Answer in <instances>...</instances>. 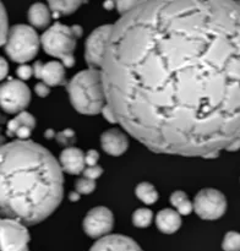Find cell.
I'll return each mask as SVG.
<instances>
[{"label": "cell", "mask_w": 240, "mask_h": 251, "mask_svg": "<svg viewBox=\"0 0 240 251\" xmlns=\"http://www.w3.org/2000/svg\"><path fill=\"white\" fill-rule=\"evenodd\" d=\"M98 161H99V153L96 150H91L87 153H85L86 167L96 166V164H98Z\"/></svg>", "instance_id": "cell-29"}, {"label": "cell", "mask_w": 240, "mask_h": 251, "mask_svg": "<svg viewBox=\"0 0 240 251\" xmlns=\"http://www.w3.org/2000/svg\"><path fill=\"white\" fill-rule=\"evenodd\" d=\"M222 249L224 251H240V233L228 232L222 242Z\"/></svg>", "instance_id": "cell-22"}, {"label": "cell", "mask_w": 240, "mask_h": 251, "mask_svg": "<svg viewBox=\"0 0 240 251\" xmlns=\"http://www.w3.org/2000/svg\"><path fill=\"white\" fill-rule=\"evenodd\" d=\"M82 173H83V176H86V178L96 180V179H98L100 176H102L103 169H102V167L98 166V164H96V166L86 167V168L83 169Z\"/></svg>", "instance_id": "cell-26"}, {"label": "cell", "mask_w": 240, "mask_h": 251, "mask_svg": "<svg viewBox=\"0 0 240 251\" xmlns=\"http://www.w3.org/2000/svg\"><path fill=\"white\" fill-rule=\"evenodd\" d=\"M63 194V169L48 150L28 140L0 145V217L37 225L58 208Z\"/></svg>", "instance_id": "cell-2"}, {"label": "cell", "mask_w": 240, "mask_h": 251, "mask_svg": "<svg viewBox=\"0 0 240 251\" xmlns=\"http://www.w3.org/2000/svg\"><path fill=\"white\" fill-rule=\"evenodd\" d=\"M26 226L0 217V251H29Z\"/></svg>", "instance_id": "cell-8"}, {"label": "cell", "mask_w": 240, "mask_h": 251, "mask_svg": "<svg viewBox=\"0 0 240 251\" xmlns=\"http://www.w3.org/2000/svg\"><path fill=\"white\" fill-rule=\"evenodd\" d=\"M90 251H142L131 238L120 234H107L99 238Z\"/></svg>", "instance_id": "cell-12"}, {"label": "cell", "mask_w": 240, "mask_h": 251, "mask_svg": "<svg viewBox=\"0 0 240 251\" xmlns=\"http://www.w3.org/2000/svg\"><path fill=\"white\" fill-rule=\"evenodd\" d=\"M135 195H136V198L140 201H142L146 205H153L154 202H157V200L159 198L157 189L151 183H147V181L140 183L136 186V189H135Z\"/></svg>", "instance_id": "cell-20"}, {"label": "cell", "mask_w": 240, "mask_h": 251, "mask_svg": "<svg viewBox=\"0 0 240 251\" xmlns=\"http://www.w3.org/2000/svg\"><path fill=\"white\" fill-rule=\"evenodd\" d=\"M82 36L80 26H66L56 22L44 31L41 37V46L49 55L59 59L65 68H71L75 63L76 43Z\"/></svg>", "instance_id": "cell-4"}, {"label": "cell", "mask_w": 240, "mask_h": 251, "mask_svg": "<svg viewBox=\"0 0 240 251\" xmlns=\"http://www.w3.org/2000/svg\"><path fill=\"white\" fill-rule=\"evenodd\" d=\"M51 19V12L47 5L36 2L28 10V21L36 28H44L49 25Z\"/></svg>", "instance_id": "cell-17"}, {"label": "cell", "mask_w": 240, "mask_h": 251, "mask_svg": "<svg viewBox=\"0 0 240 251\" xmlns=\"http://www.w3.org/2000/svg\"><path fill=\"white\" fill-rule=\"evenodd\" d=\"M56 140H58L61 145L69 147L72 145L73 141H75V134H73V131H71V130H65V131H63L61 134L56 135Z\"/></svg>", "instance_id": "cell-27"}, {"label": "cell", "mask_w": 240, "mask_h": 251, "mask_svg": "<svg viewBox=\"0 0 240 251\" xmlns=\"http://www.w3.org/2000/svg\"><path fill=\"white\" fill-rule=\"evenodd\" d=\"M100 146L105 153L110 156H121L129 147L126 134L119 129H109L100 136Z\"/></svg>", "instance_id": "cell-13"}, {"label": "cell", "mask_w": 240, "mask_h": 251, "mask_svg": "<svg viewBox=\"0 0 240 251\" xmlns=\"http://www.w3.org/2000/svg\"><path fill=\"white\" fill-rule=\"evenodd\" d=\"M169 201H170V203L173 205L174 210H175L180 216H188L193 211L192 202H191L190 199L188 198V195H186L184 191H174L170 195Z\"/></svg>", "instance_id": "cell-19"}, {"label": "cell", "mask_w": 240, "mask_h": 251, "mask_svg": "<svg viewBox=\"0 0 240 251\" xmlns=\"http://www.w3.org/2000/svg\"><path fill=\"white\" fill-rule=\"evenodd\" d=\"M16 73H17V76L20 77V80L24 81V80H28V78L33 75V69H32V66L22 64V65L17 69Z\"/></svg>", "instance_id": "cell-28"}, {"label": "cell", "mask_w": 240, "mask_h": 251, "mask_svg": "<svg viewBox=\"0 0 240 251\" xmlns=\"http://www.w3.org/2000/svg\"><path fill=\"white\" fill-rule=\"evenodd\" d=\"M196 215L206 221H215L227 211V199L216 189H202L196 194L192 202Z\"/></svg>", "instance_id": "cell-7"}, {"label": "cell", "mask_w": 240, "mask_h": 251, "mask_svg": "<svg viewBox=\"0 0 240 251\" xmlns=\"http://www.w3.org/2000/svg\"><path fill=\"white\" fill-rule=\"evenodd\" d=\"M34 92L37 93V96L39 97H47L50 92V87L48 85H46L44 82H39L37 83L36 87H34Z\"/></svg>", "instance_id": "cell-30"}, {"label": "cell", "mask_w": 240, "mask_h": 251, "mask_svg": "<svg viewBox=\"0 0 240 251\" xmlns=\"http://www.w3.org/2000/svg\"><path fill=\"white\" fill-rule=\"evenodd\" d=\"M114 227V216L109 208L104 206H97L88 211L83 218L82 228L90 238L99 239L112 232Z\"/></svg>", "instance_id": "cell-9"}, {"label": "cell", "mask_w": 240, "mask_h": 251, "mask_svg": "<svg viewBox=\"0 0 240 251\" xmlns=\"http://www.w3.org/2000/svg\"><path fill=\"white\" fill-rule=\"evenodd\" d=\"M99 71L117 124L147 149L217 157L240 139V2L140 0Z\"/></svg>", "instance_id": "cell-1"}, {"label": "cell", "mask_w": 240, "mask_h": 251, "mask_svg": "<svg viewBox=\"0 0 240 251\" xmlns=\"http://www.w3.org/2000/svg\"><path fill=\"white\" fill-rule=\"evenodd\" d=\"M225 150H227V151H229V152H235V151H238V150H240V139L233 141L232 144H230L229 146H228Z\"/></svg>", "instance_id": "cell-32"}, {"label": "cell", "mask_w": 240, "mask_h": 251, "mask_svg": "<svg viewBox=\"0 0 240 251\" xmlns=\"http://www.w3.org/2000/svg\"><path fill=\"white\" fill-rule=\"evenodd\" d=\"M153 220V213L149 208H139L132 213V225L137 228H147Z\"/></svg>", "instance_id": "cell-21"}, {"label": "cell", "mask_w": 240, "mask_h": 251, "mask_svg": "<svg viewBox=\"0 0 240 251\" xmlns=\"http://www.w3.org/2000/svg\"><path fill=\"white\" fill-rule=\"evenodd\" d=\"M82 2L83 0H48L49 10H51V15L55 17L72 14Z\"/></svg>", "instance_id": "cell-18"}, {"label": "cell", "mask_w": 240, "mask_h": 251, "mask_svg": "<svg viewBox=\"0 0 240 251\" xmlns=\"http://www.w3.org/2000/svg\"><path fill=\"white\" fill-rule=\"evenodd\" d=\"M31 102V91L21 80H10L0 86V108L9 114L24 112Z\"/></svg>", "instance_id": "cell-6"}, {"label": "cell", "mask_w": 240, "mask_h": 251, "mask_svg": "<svg viewBox=\"0 0 240 251\" xmlns=\"http://www.w3.org/2000/svg\"><path fill=\"white\" fill-rule=\"evenodd\" d=\"M36 127V119L31 113L20 112L7 124V135L16 136L19 140H27Z\"/></svg>", "instance_id": "cell-15"}, {"label": "cell", "mask_w": 240, "mask_h": 251, "mask_svg": "<svg viewBox=\"0 0 240 251\" xmlns=\"http://www.w3.org/2000/svg\"><path fill=\"white\" fill-rule=\"evenodd\" d=\"M139 1L140 0H115L114 4L115 7L118 9V11H119V14L124 15L125 12L129 11V10L131 9V7H134Z\"/></svg>", "instance_id": "cell-25"}, {"label": "cell", "mask_w": 240, "mask_h": 251, "mask_svg": "<svg viewBox=\"0 0 240 251\" xmlns=\"http://www.w3.org/2000/svg\"><path fill=\"white\" fill-rule=\"evenodd\" d=\"M156 226L164 234H173L181 227V216L171 208H164L156 216Z\"/></svg>", "instance_id": "cell-16"}, {"label": "cell", "mask_w": 240, "mask_h": 251, "mask_svg": "<svg viewBox=\"0 0 240 251\" xmlns=\"http://www.w3.org/2000/svg\"><path fill=\"white\" fill-rule=\"evenodd\" d=\"M7 31H9V22H7V14L2 2L0 1V47L5 43Z\"/></svg>", "instance_id": "cell-24"}, {"label": "cell", "mask_w": 240, "mask_h": 251, "mask_svg": "<svg viewBox=\"0 0 240 251\" xmlns=\"http://www.w3.org/2000/svg\"><path fill=\"white\" fill-rule=\"evenodd\" d=\"M58 162L63 172L72 176H78L86 168L85 153L80 149L73 146L65 147L61 151Z\"/></svg>", "instance_id": "cell-14"}, {"label": "cell", "mask_w": 240, "mask_h": 251, "mask_svg": "<svg viewBox=\"0 0 240 251\" xmlns=\"http://www.w3.org/2000/svg\"><path fill=\"white\" fill-rule=\"evenodd\" d=\"M72 107L81 114L96 115L107 104L99 69L88 68L76 74L68 83Z\"/></svg>", "instance_id": "cell-3"}, {"label": "cell", "mask_w": 240, "mask_h": 251, "mask_svg": "<svg viewBox=\"0 0 240 251\" xmlns=\"http://www.w3.org/2000/svg\"><path fill=\"white\" fill-rule=\"evenodd\" d=\"M75 189L76 193L80 194V195H88V194H92L96 189V180L82 176V178L78 179V180L76 181Z\"/></svg>", "instance_id": "cell-23"}, {"label": "cell", "mask_w": 240, "mask_h": 251, "mask_svg": "<svg viewBox=\"0 0 240 251\" xmlns=\"http://www.w3.org/2000/svg\"><path fill=\"white\" fill-rule=\"evenodd\" d=\"M32 69L33 75L49 87H55L65 83V66L61 61H37Z\"/></svg>", "instance_id": "cell-11"}, {"label": "cell", "mask_w": 240, "mask_h": 251, "mask_svg": "<svg viewBox=\"0 0 240 251\" xmlns=\"http://www.w3.org/2000/svg\"><path fill=\"white\" fill-rule=\"evenodd\" d=\"M7 73H9V65H7V61L5 60L2 56H0V81L4 80L6 77Z\"/></svg>", "instance_id": "cell-31"}, {"label": "cell", "mask_w": 240, "mask_h": 251, "mask_svg": "<svg viewBox=\"0 0 240 251\" xmlns=\"http://www.w3.org/2000/svg\"><path fill=\"white\" fill-rule=\"evenodd\" d=\"M110 31H112V25H103L97 27L88 36L85 44V59L90 68L99 69L102 65Z\"/></svg>", "instance_id": "cell-10"}, {"label": "cell", "mask_w": 240, "mask_h": 251, "mask_svg": "<svg viewBox=\"0 0 240 251\" xmlns=\"http://www.w3.org/2000/svg\"><path fill=\"white\" fill-rule=\"evenodd\" d=\"M5 51L15 63L24 64L37 55L41 47V37L28 25H15L9 28L5 39Z\"/></svg>", "instance_id": "cell-5"}]
</instances>
